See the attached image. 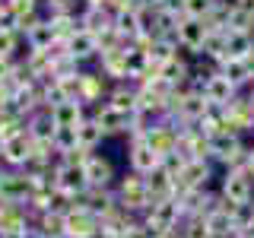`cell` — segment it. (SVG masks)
<instances>
[{
	"label": "cell",
	"mask_w": 254,
	"mask_h": 238,
	"mask_svg": "<svg viewBox=\"0 0 254 238\" xmlns=\"http://www.w3.org/2000/svg\"><path fill=\"white\" fill-rule=\"evenodd\" d=\"M22 38H26L29 48H38V51H48V48L58 42V35H54V26H51V19H48V16H42L38 22H32V26L22 32Z\"/></svg>",
	"instance_id": "cell-17"
},
{
	"label": "cell",
	"mask_w": 254,
	"mask_h": 238,
	"mask_svg": "<svg viewBox=\"0 0 254 238\" xmlns=\"http://www.w3.org/2000/svg\"><path fill=\"white\" fill-rule=\"evenodd\" d=\"M83 169H86V181H89V187H115L118 169H115V162H111L102 149H95V153L86 156Z\"/></svg>",
	"instance_id": "cell-10"
},
{
	"label": "cell",
	"mask_w": 254,
	"mask_h": 238,
	"mask_svg": "<svg viewBox=\"0 0 254 238\" xmlns=\"http://www.w3.org/2000/svg\"><path fill=\"white\" fill-rule=\"evenodd\" d=\"M235 6H238V10H245L248 16H254V0H235Z\"/></svg>",
	"instance_id": "cell-29"
},
{
	"label": "cell",
	"mask_w": 254,
	"mask_h": 238,
	"mask_svg": "<svg viewBox=\"0 0 254 238\" xmlns=\"http://www.w3.org/2000/svg\"><path fill=\"white\" fill-rule=\"evenodd\" d=\"M251 51H254V32H226V54H222V60H245Z\"/></svg>",
	"instance_id": "cell-19"
},
{
	"label": "cell",
	"mask_w": 254,
	"mask_h": 238,
	"mask_svg": "<svg viewBox=\"0 0 254 238\" xmlns=\"http://www.w3.org/2000/svg\"><path fill=\"white\" fill-rule=\"evenodd\" d=\"M156 10L172 13V16H185V0H156Z\"/></svg>",
	"instance_id": "cell-27"
},
{
	"label": "cell",
	"mask_w": 254,
	"mask_h": 238,
	"mask_svg": "<svg viewBox=\"0 0 254 238\" xmlns=\"http://www.w3.org/2000/svg\"><path fill=\"white\" fill-rule=\"evenodd\" d=\"M245 67H248V73H251V79H254V51L245 58Z\"/></svg>",
	"instance_id": "cell-30"
},
{
	"label": "cell",
	"mask_w": 254,
	"mask_h": 238,
	"mask_svg": "<svg viewBox=\"0 0 254 238\" xmlns=\"http://www.w3.org/2000/svg\"><path fill=\"white\" fill-rule=\"evenodd\" d=\"M115 194H118V203H121L124 210L137 213V216H143V213L149 210V203H153V200L146 197V175L130 172V169H127L124 175H118Z\"/></svg>",
	"instance_id": "cell-1"
},
{
	"label": "cell",
	"mask_w": 254,
	"mask_h": 238,
	"mask_svg": "<svg viewBox=\"0 0 254 238\" xmlns=\"http://www.w3.org/2000/svg\"><path fill=\"white\" fill-rule=\"evenodd\" d=\"M32 194L29 178L22 169H6L0 165V200H13V203H26V197Z\"/></svg>",
	"instance_id": "cell-12"
},
{
	"label": "cell",
	"mask_w": 254,
	"mask_h": 238,
	"mask_svg": "<svg viewBox=\"0 0 254 238\" xmlns=\"http://www.w3.org/2000/svg\"><path fill=\"white\" fill-rule=\"evenodd\" d=\"M137 92H140V86L133 83V79H121V83H111L105 102H108V105H115L118 111L133 115V111H137Z\"/></svg>",
	"instance_id": "cell-14"
},
{
	"label": "cell",
	"mask_w": 254,
	"mask_h": 238,
	"mask_svg": "<svg viewBox=\"0 0 254 238\" xmlns=\"http://www.w3.org/2000/svg\"><path fill=\"white\" fill-rule=\"evenodd\" d=\"M251 146H254V133H251Z\"/></svg>",
	"instance_id": "cell-33"
},
{
	"label": "cell",
	"mask_w": 254,
	"mask_h": 238,
	"mask_svg": "<svg viewBox=\"0 0 254 238\" xmlns=\"http://www.w3.org/2000/svg\"><path fill=\"white\" fill-rule=\"evenodd\" d=\"M0 6H3V0H0Z\"/></svg>",
	"instance_id": "cell-34"
},
{
	"label": "cell",
	"mask_w": 254,
	"mask_h": 238,
	"mask_svg": "<svg viewBox=\"0 0 254 238\" xmlns=\"http://www.w3.org/2000/svg\"><path fill=\"white\" fill-rule=\"evenodd\" d=\"M181 216H185V213H181V203L175 200V197H162V200L149 203V210L143 213V222H146L156 235H162V232H172L181 222Z\"/></svg>",
	"instance_id": "cell-5"
},
{
	"label": "cell",
	"mask_w": 254,
	"mask_h": 238,
	"mask_svg": "<svg viewBox=\"0 0 254 238\" xmlns=\"http://www.w3.org/2000/svg\"><path fill=\"white\" fill-rule=\"evenodd\" d=\"M245 95H248V99H251V102H254V83H251V86H248V89H245Z\"/></svg>",
	"instance_id": "cell-31"
},
{
	"label": "cell",
	"mask_w": 254,
	"mask_h": 238,
	"mask_svg": "<svg viewBox=\"0 0 254 238\" xmlns=\"http://www.w3.org/2000/svg\"><path fill=\"white\" fill-rule=\"evenodd\" d=\"M32 159V137L26 130H19L16 137L0 143V165L6 169H26Z\"/></svg>",
	"instance_id": "cell-11"
},
{
	"label": "cell",
	"mask_w": 254,
	"mask_h": 238,
	"mask_svg": "<svg viewBox=\"0 0 254 238\" xmlns=\"http://www.w3.org/2000/svg\"><path fill=\"white\" fill-rule=\"evenodd\" d=\"M89 3H92V6H102V3H105V0H89Z\"/></svg>",
	"instance_id": "cell-32"
},
{
	"label": "cell",
	"mask_w": 254,
	"mask_h": 238,
	"mask_svg": "<svg viewBox=\"0 0 254 238\" xmlns=\"http://www.w3.org/2000/svg\"><path fill=\"white\" fill-rule=\"evenodd\" d=\"M251 206H254V200H251Z\"/></svg>",
	"instance_id": "cell-35"
},
{
	"label": "cell",
	"mask_w": 254,
	"mask_h": 238,
	"mask_svg": "<svg viewBox=\"0 0 254 238\" xmlns=\"http://www.w3.org/2000/svg\"><path fill=\"white\" fill-rule=\"evenodd\" d=\"M95 67L105 73L111 83H121L127 79V54L124 48H115V51H99V63Z\"/></svg>",
	"instance_id": "cell-16"
},
{
	"label": "cell",
	"mask_w": 254,
	"mask_h": 238,
	"mask_svg": "<svg viewBox=\"0 0 254 238\" xmlns=\"http://www.w3.org/2000/svg\"><path fill=\"white\" fill-rule=\"evenodd\" d=\"M216 0H185V16H197V19H206Z\"/></svg>",
	"instance_id": "cell-26"
},
{
	"label": "cell",
	"mask_w": 254,
	"mask_h": 238,
	"mask_svg": "<svg viewBox=\"0 0 254 238\" xmlns=\"http://www.w3.org/2000/svg\"><path fill=\"white\" fill-rule=\"evenodd\" d=\"M219 197L226 203H251L254 200V178L248 172H245V165L242 169H222L219 172Z\"/></svg>",
	"instance_id": "cell-2"
},
{
	"label": "cell",
	"mask_w": 254,
	"mask_h": 238,
	"mask_svg": "<svg viewBox=\"0 0 254 238\" xmlns=\"http://www.w3.org/2000/svg\"><path fill=\"white\" fill-rule=\"evenodd\" d=\"M222 127L242 133V137H251V133H254V102L245 92H238L235 99L226 105V124H222Z\"/></svg>",
	"instance_id": "cell-9"
},
{
	"label": "cell",
	"mask_w": 254,
	"mask_h": 238,
	"mask_svg": "<svg viewBox=\"0 0 254 238\" xmlns=\"http://www.w3.org/2000/svg\"><path fill=\"white\" fill-rule=\"evenodd\" d=\"M185 165H188V156L181 153L178 146H175V149H169V153H165L162 159H159V169H162L165 175H172V178H178Z\"/></svg>",
	"instance_id": "cell-24"
},
{
	"label": "cell",
	"mask_w": 254,
	"mask_h": 238,
	"mask_svg": "<svg viewBox=\"0 0 254 238\" xmlns=\"http://www.w3.org/2000/svg\"><path fill=\"white\" fill-rule=\"evenodd\" d=\"M54 149L58 156H70L79 149V140H76V127H58L54 130Z\"/></svg>",
	"instance_id": "cell-23"
},
{
	"label": "cell",
	"mask_w": 254,
	"mask_h": 238,
	"mask_svg": "<svg viewBox=\"0 0 254 238\" xmlns=\"http://www.w3.org/2000/svg\"><path fill=\"white\" fill-rule=\"evenodd\" d=\"M54 130H58V124L48 108H38L26 118V133L32 140H54Z\"/></svg>",
	"instance_id": "cell-18"
},
{
	"label": "cell",
	"mask_w": 254,
	"mask_h": 238,
	"mask_svg": "<svg viewBox=\"0 0 254 238\" xmlns=\"http://www.w3.org/2000/svg\"><path fill=\"white\" fill-rule=\"evenodd\" d=\"M108 89H111V79L102 73L99 67H89V70H79V102L86 108H95L108 99Z\"/></svg>",
	"instance_id": "cell-8"
},
{
	"label": "cell",
	"mask_w": 254,
	"mask_h": 238,
	"mask_svg": "<svg viewBox=\"0 0 254 238\" xmlns=\"http://www.w3.org/2000/svg\"><path fill=\"white\" fill-rule=\"evenodd\" d=\"M238 92H242V89H238V86H235L226 73H222L219 67H216V73L206 79V86H203L206 102H216V105H229V102H232Z\"/></svg>",
	"instance_id": "cell-13"
},
{
	"label": "cell",
	"mask_w": 254,
	"mask_h": 238,
	"mask_svg": "<svg viewBox=\"0 0 254 238\" xmlns=\"http://www.w3.org/2000/svg\"><path fill=\"white\" fill-rule=\"evenodd\" d=\"M51 26H54V35H58V42H70V38L76 35L79 29V19L73 13H61V16H51Z\"/></svg>",
	"instance_id": "cell-22"
},
{
	"label": "cell",
	"mask_w": 254,
	"mask_h": 238,
	"mask_svg": "<svg viewBox=\"0 0 254 238\" xmlns=\"http://www.w3.org/2000/svg\"><path fill=\"white\" fill-rule=\"evenodd\" d=\"M48 111H51V118H54L58 127H79L86 118H89V108H86L79 99H67V102H61V105H54Z\"/></svg>",
	"instance_id": "cell-15"
},
{
	"label": "cell",
	"mask_w": 254,
	"mask_h": 238,
	"mask_svg": "<svg viewBox=\"0 0 254 238\" xmlns=\"http://www.w3.org/2000/svg\"><path fill=\"white\" fill-rule=\"evenodd\" d=\"M206 35H210L206 19H197V16H181V19H178L175 38H178V48H181L185 54H190V58H200Z\"/></svg>",
	"instance_id": "cell-4"
},
{
	"label": "cell",
	"mask_w": 254,
	"mask_h": 238,
	"mask_svg": "<svg viewBox=\"0 0 254 238\" xmlns=\"http://www.w3.org/2000/svg\"><path fill=\"white\" fill-rule=\"evenodd\" d=\"M99 229H102L99 216L79 203H73L70 213L64 216V238H99Z\"/></svg>",
	"instance_id": "cell-7"
},
{
	"label": "cell",
	"mask_w": 254,
	"mask_h": 238,
	"mask_svg": "<svg viewBox=\"0 0 254 238\" xmlns=\"http://www.w3.org/2000/svg\"><path fill=\"white\" fill-rule=\"evenodd\" d=\"M172 175H165L162 169H156V172H149L146 175V197L149 200H162V197H172Z\"/></svg>",
	"instance_id": "cell-21"
},
{
	"label": "cell",
	"mask_w": 254,
	"mask_h": 238,
	"mask_svg": "<svg viewBox=\"0 0 254 238\" xmlns=\"http://www.w3.org/2000/svg\"><path fill=\"white\" fill-rule=\"evenodd\" d=\"M124 143H127V169H130V172L149 175V172L159 169V159H162V156L146 143V130H143V133H127Z\"/></svg>",
	"instance_id": "cell-3"
},
{
	"label": "cell",
	"mask_w": 254,
	"mask_h": 238,
	"mask_svg": "<svg viewBox=\"0 0 254 238\" xmlns=\"http://www.w3.org/2000/svg\"><path fill=\"white\" fill-rule=\"evenodd\" d=\"M89 118L102 127L105 140H124L127 130H130V115H127V111H118L115 105H108V102L89 108Z\"/></svg>",
	"instance_id": "cell-6"
},
{
	"label": "cell",
	"mask_w": 254,
	"mask_h": 238,
	"mask_svg": "<svg viewBox=\"0 0 254 238\" xmlns=\"http://www.w3.org/2000/svg\"><path fill=\"white\" fill-rule=\"evenodd\" d=\"M76 140H79V149H89V153H95V149L105 146V133H102V127L92 121V118H86L83 124L76 127Z\"/></svg>",
	"instance_id": "cell-20"
},
{
	"label": "cell",
	"mask_w": 254,
	"mask_h": 238,
	"mask_svg": "<svg viewBox=\"0 0 254 238\" xmlns=\"http://www.w3.org/2000/svg\"><path fill=\"white\" fill-rule=\"evenodd\" d=\"M115 29H118V35H121L124 42H130V38L140 32V26H137V13H133V10L118 13V16H115Z\"/></svg>",
	"instance_id": "cell-25"
},
{
	"label": "cell",
	"mask_w": 254,
	"mask_h": 238,
	"mask_svg": "<svg viewBox=\"0 0 254 238\" xmlns=\"http://www.w3.org/2000/svg\"><path fill=\"white\" fill-rule=\"evenodd\" d=\"M245 172L254 178V146H248V159H245Z\"/></svg>",
	"instance_id": "cell-28"
}]
</instances>
